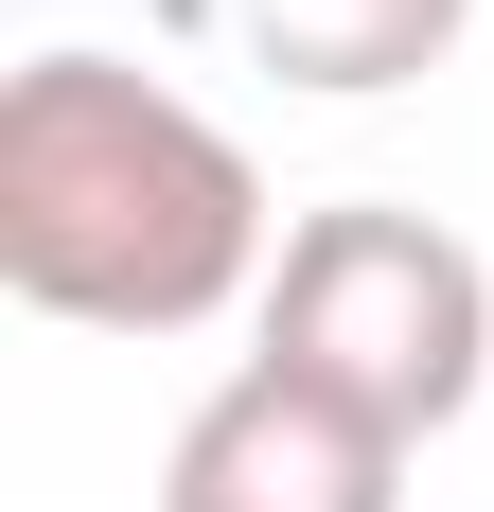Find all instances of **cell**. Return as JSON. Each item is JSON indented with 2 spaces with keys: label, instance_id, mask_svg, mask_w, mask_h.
<instances>
[{
  "label": "cell",
  "instance_id": "6da1fadb",
  "mask_svg": "<svg viewBox=\"0 0 494 512\" xmlns=\"http://www.w3.org/2000/svg\"><path fill=\"white\" fill-rule=\"evenodd\" d=\"M283 212L265 159L212 124L195 89H159L124 53H36L0 89V283L71 336H195V318H265Z\"/></svg>",
  "mask_w": 494,
  "mask_h": 512
},
{
  "label": "cell",
  "instance_id": "7a4b0ae2",
  "mask_svg": "<svg viewBox=\"0 0 494 512\" xmlns=\"http://www.w3.org/2000/svg\"><path fill=\"white\" fill-rule=\"evenodd\" d=\"M265 371L336 389L389 442H442L494 389V265L442 212H406V195H336V212H300L283 265H265Z\"/></svg>",
  "mask_w": 494,
  "mask_h": 512
},
{
  "label": "cell",
  "instance_id": "3957f363",
  "mask_svg": "<svg viewBox=\"0 0 494 512\" xmlns=\"http://www.w3.org/2000/svg\"><path fill=\"white\" fill-rule=\"evenodd\" d=\"M159 512H406V442H389V424H353L336 389H300V371L247 354L230 389L177 424Z\"/></svg>",
  "mask_w": 494,
  "mask_h": 512
},
{
  "label": "cell",
  "instance_id": "277c9868",
  "mask_svg": "<svg viewBox=\"0 0 494 512\" xmlns=\"http://www.w3.org/2000/svg\"><path fill=\"white\" fill-rule=\"evenodd\" d=\"M230 18H247V53H265L283 89H336V106L424 89V71L477 36V0H230Z\"/></svg>",
  "mask_w": 494,
  "mask_h": 512
}]
</instances>
